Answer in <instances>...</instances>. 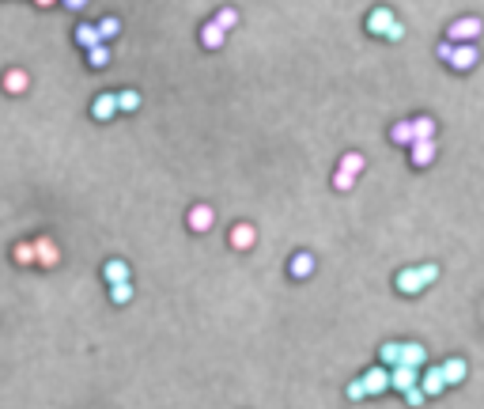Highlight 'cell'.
<instances>
[{
  "label": "cell",
  "instance_id": "cell-1",
  "mask_svg": "<svg viewBox=\"0 0 484 409\" xmlns=\"http://www.w3.org/2000/svg\"><path fill=\"white\" fill-rule=\"evenodd\" d=\"M435 281H439V265H435V262L405 265V269H397V273H394V292L416 296V292H424V288H432Z\"/></svg>",
  "mask_w": 484,
  "mask_h": 409
},
{
  "label": "cell",
  "instance_id": "cell-2",
  "mask_svg": "<svg viewBox=\"0 0 484 409\" xmlns=\"http://www.w3.org/2000/svg\"><path fill=\"white\" fill-rule=\"evenodd\" d=\"M477 34H484V23L477 20V15H462V20H454L450 27H446V42H477Z\"/></svg>",
  "mask_w": 484,
  "mask_h": 409
},
{
  "label": "cell",
  "instance_id": "cell-3",
  "mask_svg": "<svg viewBox=\"0 0 484 409\" xmlns=\"http://www.w3.org/2000/svg\"><path fill=\"white\" fill-rule=\"evenodd\" d=\"M394 23H397V15H394V8H386V4L371 8V12H367V20H363L367 34H375V39H386V31H390Z\"/></svg>",
  "mask_w": 484,
  "mask_h": 409
},
{
  "label": "cell",
  "instance_id": "cell-4",
  "mask_svg": "<svg viewBox=\"0 0 484 409\" xmlns=\"http://www.w3.org/2000/svg\"><path fill=\"white\" fill-rule=\"evenodd\" d=\"M34 265H42V269L61 265V247L53 243L50 235H38V239H34Z\"/></svg>",
  "mask_w": 484,
  "mask_h": 409
},
{
  "label": "cell",
  "instance_id": "cell-5",
  "mask_svg": "<svg viewBox=\"0 0 484 409\" xmlns=\"http://www.w3.org/2000/svg\"><path fill=\"white\" fill-rule=\"evenodd\" d=\"M360 383H363V390H367V398H378V394H386L390 390V368H367L360 375Z\"/></svg>",
  "mask_w": 484,
  "mask_h": 409
},
{
  "label": "cell",
  "instance_id": "cell-6",
  "mask_svg": "<svg viewBox=\"0 0 484 409\" xmlns=\"http://www.w3.org/2000/svg\"><path fill=\"white\" fill-rule=\"evenodd\" d=\"M314 269H318V262H314L311 250H295V254L287 258V277H292V281H306V277H314Z\"/></svg>",
  "mask_w": 484,
  "mask_h": 409
},
{
  "label": "cell",
  "instance_id": "cell-7",
  "mask_svg": "<svg viewBox=\"0 0 484 409\" xmlns=\"http://www.w3.org/2000/svg\"><path fill=\"white\" fill-rule=\"evenodd\" d=\"M446 64H450L454 72H469L473 64H477V42H458L450 50V57H446Z\"/></svg>",
  "mask_w": 484,
  "mask_h": 409
},
{
  "label": "cell",
  "instance_id": "cell-8",
  "mask_svg": "<svg viewBox=\"0 0 484 409\" xmlns=\"http://www.w3.org/2000/svg\"><path fill=\"white\" fill-rule=\"evenodd\" d=\"M0 91H4V95H27V91H31V72L8 69L4 76H0Z\"/></svg>",
  "mask_w": 484,
  "mask_h": 409
},
{
  "label": "cell",
  "instance_id": "cell-9",
  "mask_svg": "<svg viewBox=\"0 0 484 409\" xmlns=\"http://www.w3.org/2000/svg\"><path fill=\"white\" fill-rule=\"evenodd\" d=\"M185 224H190V231H197V235H204V231L216 228V209L212 204H193L190 216H185Z\"/></svg>",
  "mask_w": 484,
  "mask_h": 409
},
{
  "label": "cell",
  "instance_id": "cell-10",
  "mask_svg": "<svg viewBox=\"0 0 484 409\" xmlns=\"http://www.w3.org/2000/svg\"><path fill=\"white\" fill-rule=\"evenodd\" d=\"M227 243H231V250H254V243H257V228L250 224V220H239V224L231 228Z\"/></svg>",
  "mask_w": 484,
  "mask_h": 409
},
{
  "label": "cell",
  "instance_id": "cell-11",
  "mask_svg": "<svg viewBox=\"0 0 484 409\" xmlns=\"http://www.w3.org/2000/svg\"><path fill=\"white\" fill-rule=\"evenodd\" d=\"M420 383V368H408V364H394L390 368V390H408V387H416Z\"/></svg>",
  "mask_w": 484,
  "mask_h": 409
},
{
  "label": "cell",
  "instance_id": "cell-12",
  "mask_svg": "<svg viewBox=\"0 0 484 409\" xmlns=\"http://www.w3.org/2000/svg\"><path fill=\"white\" fill-rule=\"evenodd\" d=\"M91 118H95V122H114V118H118L114 91H99V95L91 99Z\"/></svg>",
  "mask_w": 484,
  "mask_h": 409
},
{
  "label": "cell",
  "instance_id": "cell-13",
  "mask_svg": "<svg viewBox=\"0 0 484 409\" xmlns=\"http://www.w3.org/2000/svg\"><path fill=\"white\" fill-rule=\"evenodd\" d=\"M408 163L416 167V171H424V167H432L435 163V152H439V148H435V141H413L408 144Z\"/></svg>",
  "mask_w": 484,
  "mask_h": 409
},
{
  "label": "cell",
  "instance_id": "cell-14",
  "mask_svg": "<svg viewBox=\"0 0 484 409\" xmlns=\"http://www.w3.org/2000/svg\"><path fill=\"white\" fill-rule=\"evenodd\" d=\"M416 387L424 390V398H439L443 390H446V383H443V371L424 364V368H420V383H416Z\"/></svg>",
  "mask_w": 484,
  "mask_h": 409
},
{
  "label": "cell",
  "instance_id": "cell-15",
  "mask_svg": "<svg viewBox=\"0 0 484 409\" xmlns=\"http://www.w3.org/2000/svg\"><path fill=\"white\" fill-rule=\"evenodd\" d=\"M439 371H443V383L446 387H458V383H465V375H469V364H465L462 356H450V360H443V364H439Z\"/></svg>",
  "mask_w": 484,
  "mask_h": 409
},
{
  "label": "cell",
  "instance_id": "cell-16",
  "mask_svg": "<svg viewBox=\"0 0 484 409\" xmlns=\"http://www.w3.org/2000/svg\"><path fill=\"white\" fill-rule=\"evenodd\" d=\"M133 277V269H129L125 258H110L106 265H102V281L106 284H121V281H129Z\"/></svg>",
  "mask_w": 484,
  "mask_h": 409
},
{
  "label": "cell",
  "instance_id": "cell-17",
  "mask_svg": "<svg viewBox=\"0 0 484 409\" xmlns=\"http://www.w3.org/2000/svg\"><path fill=\"white\" fill-rule=\"evenodd\" d=\"M397 364H408V368H424L427 364V349L420 341H401V360Z\"/></svg>",
  "mask_w": 484,
  "mask_h": 409
},
{
  "label": "cell",
  "instance_id": "cell-18",
  "mask_svg": "<svg viewBox=\"0 0 484 409\" xmlns=\"http://www.w3.org/2000/svg\"><path fill=\"white\" fill-rule=\"evenodd\" d=\"M114 102H118V114H136L141 110V91H133V88L114 91Z\"/></svg>",
  "mask_w": 484,
  "mask_h": 409
},
{
  "label": "cell",
  "instance_id": "cell-19",
  "mask_svg": "<svg viewBox=\"0 0 484 409\" xmlns=\"http://www.w3.org/2000/svg\"><path fill=\"white\" fill-rule=\"evenodd\" d=\"M223 42H227V31H220V27L212 23V20L201 27V46H204V50H220Z\"/></svg>",
  "mask_w": 484,
  "mask_h": 409
},
{
  "label": "cell",
  "instance_id": "cell-20",
  "mask_svg": "<svg viewBox=\"0 0 484 409\" xmlns=\"http://www.w3.org/2000/svg\"><path fill=\"white\" fill-rule=\"evenodd\" d=\"M408 125H413V141H435V118H408Z\"/></svg>",
  "mask_w": 484,
  "mask_h": 409
},
{
  "label": "cell",
  "instance_id": "cell-21",
  "mask_svg": "<svg viewBox=\"0 0 484 409\" xmlns=\"http://www.w3.org/2000/svg\"><path fill=\"white\" fill-rule=\"evenodd\" d=\"M95 31H99V42H114L118 39V34H121V20H118V15H102V20L95 23Z\"/></svg>",
  "mask_w": 484,
  "mask_h": 409
},
{
  "label": "cell",
  "instance_id": "cell-22",
  "mask_svg": "<svg viewBox=\"0 0 484 409\" xmlns=\"http://www.w3.org/2000/svg\"><path fill=\"white\" fill-rule=\"evenodd\" d=\"M83 53H87V64H91L95 72L110 69V46H106V42H95L91 50H83Z\"/></svg>",
  "mask_w": 484,
  "mask_h": 409
},
{
  "label": "cell",
  "instance_id": "cell-23",
  "mask_svg": "<svg viewBox=\"0 0 484 409\" xmlns=\"http://www.w3.org/2000/svg\"><path fill=\"white\" fill-rule=\"evenodd\" d=\"M12 262L15 265H34V239H23V243H15L12 247Z\"/></svg>",
  "mask_w": 484,
  "mask_h": 409
},
{
  "label": "cell",
  "instance_id": "cell-24",
  "mask_svg": "<svg viewBox=\"0 0 484 409\" xmlns=\"http://www.w3.org/2000/svg\"><path fill=\"white\" fill-rule=\"evenodd\" d=\"M72 39H76L80 50H91V46L99 42V31H95V23H80L76 31H72Z\"/></svg>",
  "mask_w": 484,
  "mask_h": 409
},
{
  "label": "cell",
  "instance_id": "cell-25",
  "mask_svg": "<svg viewBox=\"0 0 484 409\" xmlns=\"http://www.w3.org/2000/svg\"><path fill=\"white\" fill-rule=\"evenodd\" d=\"M390 144H401V148L413 144V125H408V118H405V122L390 125Z\"/></svg>",
  "mask_w": 484,
  "mask_h": 409
},
{
  "label": "cell",
  "instance_id": "cell-26",
  "mask_svg": "<svg viewBox=\"0 0 484 409\" xmlns=\"http://www.w3.org/2000/svg\"><path fill=\"white\" fill-rule=\"evenodd\" d=\"M337 171H348V174H356V179H360V174L367 171V160H363L360 152H344V155H341V167H337Z\"/></svg>",
  "mask_w": 484,
  "mask_h": 409
},
{
  "label": "cell",
  "instance_id": "cell-27",
  "mask_svg": "<svg viewBox=\"0 0 484 409\" xmlns=\"http://www.w3.org/2000/svg\"><path fill=\"white\" fill-rule=\"evenodd\" d=\"M378 360H383V368H394L401 360V341H383L378 345Z\"/></svg>",
  "mask_w": 484,
  "mask_h": 409
},
{
  "label": "cell",
  "instance_id": "cell-28",
  "mask_svg": "<svg viewBox=\"0 0 484 409\" xmlns=\"http://www.w3.org/2000/svg\"><path fill=\"white\" fill-rule=\"evenodd\" d=\"M110 303H114V307H125V303H133V281L110 284Z\"/></svg>",
  "mask_w": 484,
  "mask_h": 409
},
{
  "label": "cell",
  "instance_id": "cell-29",
  "mask_svg": "<svg viewBox=\"0 0 484 409\" xmlns=\"http://www.w3.org/2000/svg\"><path fill=\"white\" fill-rule=\"evenodd\" d=\"M212 23H216L220 27V31H235V27H239V12H235V8H220V12L216 15H212Z\"/></svg>",
  "mask_w": 484,
  "mask_h": 409
},
{
  "label": "cell",
  "instance_id": "cell-30",
  "mask_svg": "<svg viewBox=\"0 0 484 409\" xmlns=\"http://www.w3.org/2000/svg\"><path fill=\"white\" fill-rule=\"evenodd\" d=\"M352 186H356V174H348V171H333V190L348 193Z\"/></svg>",
  "mask_w": 484,
  "mask_h": 409
},
{
  "label": "cell",
  "instance_id": "cell-31",
  "mask_svg": "<svg viewBox=\"0 0 484 409\" xmlns=\"http://www.w3.org/2000/svg\"><path fill=\"white\" fill-rule=\"evenodd\" d=\"M344 398H348V402H363V398H367V390H363L360 379H352V383L344 387Z\"/></svg>",
  "mask_w": 484,
  "mask_h": 409
},
{
  "label": "cell",
  "instance_id": "cell-32",
  "mask_svg": "<svg viewBox=\"0 0 484 409\" xmlns=\"http://www.w3.org/2000/svg\"><path fill=\"white\" fill-rule=\"evenodd\" d=\"M401 394H405V402H408V405H413V409H420V405L427 402V398H424V390H420V387H408V390H401Z\"/></svg>",
  "mask_w": 484,
  "mask_h": 409
},
{
  "label": "cell",
  "instance_id": "cell-33",
  "mask_svg": "<svg viewBox=\"0 0 484 409\" xmlns=\"http://www.w3.org/2000/svg\"><path fill=\"white\" fill-rule=\"evenodd\" d=\"M401 39H405V23L397 20V23H394V27H390V31H386V39H383V42H401Z\"/></svg>",
  "mask_w": 484,
  "mask_h": 409
},
{
  "label": "cell",
  "instance_id": "cell-34",
  "mask_svg": "<svg viewBox=\"0 0 484 409\" xmlns=\"http://www.w3.org/2000/svg\"><path fill=\"white\" fill-rule=\"evenodd\" d=\"M450 50H454V42H439V46H435V57H439V61H446V57H450Z\"/></svg>",
  "mask_w": 484,
  "mask_h": 409
},
{
  "label": "cell",
  "instance_id": "cell-35",
  "mask_svg": "<svg viewBox=\"0 0 484 409\" xmlns=\"http://www.w3.org/2000/svg\"><path fill=\"white\" fill-rule=\"evenodd\" d=\"M57 4H64V8H69V12H83V8L91 4V0H57Z\"/></svg>",
  "mask_w": 484,
  "mask_h": 409
},
{
  "label": "cell",
  "instance_id": "cell-36",
  "mask_svg": "<svg viewBox=\"0 0 484 409\" xmlns=\"http://www.w3.org/2000/svg\"><path fill=\"white\" fill-rule=\"evenodd\" d=\"M34 8H57V0H31Z\"/></svg>",
  "mask_w": 484,
  "mask_h": 409
}]
</instances>
